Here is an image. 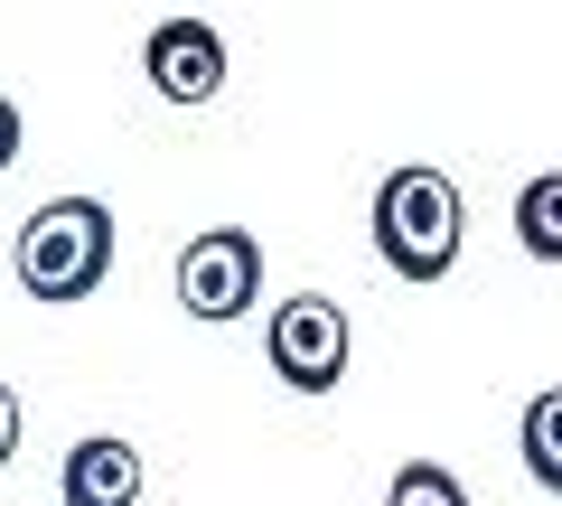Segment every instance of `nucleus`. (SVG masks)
Instances as JSON below:
<instances>
[{
	"instance_id": "7",
	"label": "nucleus",
	"mask_w": 562,
	"mask_h": 506,
	"mask_svg": "<svg viewBox=\"0 0 562 506\" xmlns=\"http://www.w3.org/2000/svg\"><path fill=\"white\" fill-rule=\"evenodd\" d=\"M516 244L535 263H562V169H543V179L516 188Z\"/></svg>"
},
{
	"instance_id": "10",
	"label": "nucleus",
	"mask_w": 562,
	"mask_h": 506,
	"mask_svg": "<svg viewBox=\"0 0 562 506\" xmlns=\"http://www.w3.org/2000/svg\"><path fill=\"white\" fill-rule=\"evenodd\" d=\"M10 450H20V394H10V375H0V469H10Z\"/></svg>"
},
{
	"instance_id": "6",
	"label": "nucleus",
	"mask_w": 562,
	"mask_h": 506,
	"mask_svg": "<svg viewBox=\"0 0 562 506\" xmlns=\"http://www.w3.org/2000/svg\"><path fill=\"white\" fill-rule=\"evenodd\" d=\"M57 497L66 506H140V450L122 431H85L57 469Z\"/></svg>"
},
{
	"instance_id": "3",
	"label": "nucleus",
	"mask_w": 562,
	"mask_h": 506,
	"mask_svg": "<svg viewBox=\"0 0 562 506\" xmlns=\"http://www.w3.org/2000/svg\"><path fill=\"white\" fill-rule=\"evenodd\" d=\"M262 357H272V375L291 394H338L347 385V357H357L347 310L328 301V291H291V301L262 319Z\"/></svg>"
},
{
	"instance_id": "5",
	"label": "nucleus",
	"mask_w": 562,
	"mask_h": 506,
	"mask_svg": "<svg viewBox=\"0 0 562 506\" xmlns=\"http://www.w3.org/2000/svg\"><path fill=\"white\" fill-rule=\"evenodd\" d=\"M140 76L160 103H216L225 94V38L206 20H160L140 38Z\"/></svg>"
},
{
	"instance_id": "1",
	"label": "nucleus",
	"mask_w": 562,
	"mask_h": 506,
	"mask_svg": "<svg viewBox=\"0 0 562 506\" xmlns=\"http://www.w3.org/2000/svg\"><path fill=\"white\" fill-rule=\"evenodd\" d=\"M29 301L66 310V301H94L103 272H113V206L103 198H47L38 216L20 225V254H10Z\"/></svg>"
},
{
	"instance_id": "8",
	"label": "nucleus",
	"mask_w": 562,
	"mask_h": 506,
	"mask_svg": "<svg viewBox=\"0 0 562 506\" xmlns=\"http://www.w3.org/2000/svg\"><path fill=\"white\" fill-rule=\"evenodd\" d=\"M516 450H525V479L562 497V385H543L535 404H525V431H516Z\"/></svg>"
},
{
	"instance_id": "11",
	"label": "nucleus",
	"mask_w": 562,
	"mask_h": 506,
	"mask_svg": "<svg viewBox=\"0 0 562 506\" xmlns=\"http://www.w3.org/2000/svg\"><path fill=\"white\" fill-rule=\"evenodd\" d=\"M20 142H29V132H20V103H10V94H0V169H10V160H20Z\"/></svg>"
},
{
	"instance_id": "2",
	"label": "nucleus",
	"mask_w": 562,
	"mask_h": 506,
	"mask_svg": "<svg viewBox=\"0 0 562 506\" xmlns=\"http://www.w3.org/2000/svg\"><path fill=\"white\" fill-rule=\"evenodd\" d=\"M460 225H469L460 188H450L441 169H422V160H403L394 179L375 188V254H384V272H403V282H450Z\"/></svg>"
},
{
	"instance_id": "9",
	"label": "nucleus",
	"mask_w": 562,
	"mask_h": 506,
	"mask_svg": "<svg viewBox=\"0 0 562 506\" xmlns=\"http://www.w3.org/2000/svg\"><path fill=\"white\" fill-rule=\"evenodd\" d=\"M384 506H469V487H460V469H441V460H403L394 487H384Z\"/></svg>"
},
{
	"instance_id": "4",
	"label": "nucleus",
	"mask_w": 562,
	"mask_h": 506,
	"mask_svg": "<svg viewBox=\"0 0 562 506\" xmlns=\"http://www.w3.org/2000/svg\"><path fill=\"white\" fill-rule=\"evenodd\" d=\"M262 301V244L244 235V225H206V235H188L179 254V310L206 328L244 319V310Z\"/></svg>"
}]
</instances>
